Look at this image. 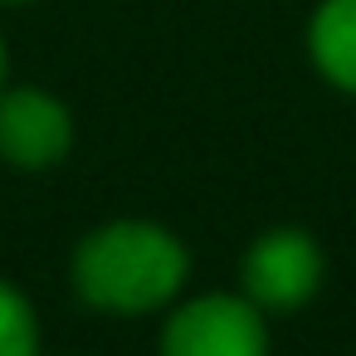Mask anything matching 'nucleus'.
<instances>
[{
	"label": "nucleus",
	"instance_id": "nucleus-1",
	"mask_svg": "<svg viewBox=\"0 0 356 356\" xmlns=\"http://www.w3.org/2000/svg\"><path fill=\"white\" fill-rule=\"evenodd\" d=\"M186 283V249L161 225L118 220L93 229L74 254V288L103 312H152Z\"/></svg>",
	"mask_w": 356,
	"mask_h": 356
},
{
	"label": "nucleus",
	"instance_id": "nucleus-2",
	"mask_svg": "<svg viewBox=\"0 0 356 356\" xmlns=\"http://www.w3.org/2000/svg\"><path fill=\"white\" fill-rule=\"evenodd\" d=\"M161 356H268V332L254 302L210 293V298L186 302L166 322Z\"/></svg>",
	"mask_w": 356,
	"mask_h": 356
},
{
	"label": "nucleus",
	"instance_id": "nucleus-3",
	"mask_svg": "<svg viewBox=\"0 0 356 356\" xmlns=\"http://www.w3.org/2000/svg\"><path fill=\"white\" fill-rule=\"evenodd\" d=\"M322 283L317 239L302 229H268L244 254V293L254 307H298Z\"/></svg>",
	"mask_w": 356,
	"mask_h": 356
},
{
	"label": "nucleus",
	"instance_id": "nucleus-4",
	"mask_svg": "<svg viewBox=\"0 0 356 356\" xmlns=\"http://www.w3.org/2000/svg\"><path fill=\"white\" fill-rule=\"evenodd\" d=\"M74 142V122L59 98L40 88H10L0 93V156L25 171L54 166Z\"/></svg>",
	"mask_w": 356,
	"mask_h": 356
},
{
	"label": "nucleus",
	"instance_id": "nucleus-5",
	"mask_svg": "<svg viewBox=\"0 0 356 356\" xmlns=\"http://www.w3.org/2000/svg\"><path fill=\"white\" fill-rule=\"evenodd\" d=\"M307 44H312L317 69L337 88L356 93V0H327V6L312 15Z\"/></svg>",
	"mask_w": 356,
	"mask_h": 356
},
{
	"label": "nucleus",
	"instance_id": "nucleus-6",
	"mask_svg": "<svg viewBox=\"0 0 356 356\" xmlns=\"http://www.w3.org/2000/svg\"><path fill=\"white\" fill-rule=\"evenodd\" d=\"M0 356H40V327L35 307L25 302L20 288L0 278Z\"/></svg>",
	"mask_w": 356,
	"mask_h": 356
},
{
	"label": "nucleus",
	"instance_id": "nucleus-7",
	"mask_svg": "<svg viewBox=\"0 0 356 356\" xmlns=\"http://www.w3.org/2000/svg\"><path fill=\"white\" fill-rule=\"evenodd\" d=\"M0 79H6V44H0Z\"/></svg>",
	"mask_w": 356,
	"mask_h": 356
}]
</instances>
